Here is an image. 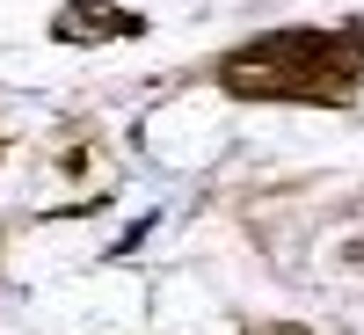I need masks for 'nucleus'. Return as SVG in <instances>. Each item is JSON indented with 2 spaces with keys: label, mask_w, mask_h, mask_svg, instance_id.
I'll use <instances>...</instances> for the list:
<instances>
[{
  "label": "nucleus",
  "mask_w": 364,
  "mask_h": 335,
  "mask_svg": "<svg viewBox=\"0 0 364 335\" xmlns=\"http://www.w3.org/2000/svg\"><path fill=\"white\" fill-rule=\"evenodd\" d=\"M233 102H284V110H350L364 95V15L343 22H284L240 37L204 73Z\"/></svg>",
  "instance_id": "nucleus-1"
},
{
  "label": "nucleus",
  "mask_w": 364,
  "mask_h": 335,
  "mask_svg": "<svg viewBox=\"0 0 364 335\" xmlns=\"http://www.w3.org/2000/svg\"><path fill=\"white\" fill-rule=\"evenodd\" d=\"M146 8H132V0H58L44 37L66 44V51H109V44H139L146 37Z\"/></svg>",
  "instance_id": "nucleus-2"
},
{
  "label": "nucleus",
  "mask_w": 364,
  "mask_h": 335,
  "mask_svg": "<svg viewBox=\"0 0 364 335\" xmlns=\"http://www.w3.org/2000/svg\"><path fill=\"white\" fill-rule=\"evenodd\" d=\"M240 335H314L306 321H255V328H240Z\"/></svg>",
  "instance_id": "nucleus-3"
},
{
  "label": "nucleus",
  "mask_w": 364,
  "mask_h": 335,
  "mask_svg": "<svg viewBox=\"0 0 364 335\" xmlns=\"http://www.w3.org/2000/svg\"><path fill=\"white\" fill-rule=\"evenodd\" d=\"M0 161H8V139H0Z\"/></svg>",
  "instance_id": "nucleus-4"
}]
</instances>
